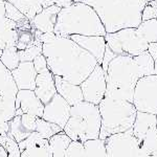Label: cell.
<instances>
[{"mask_svg":"<svg viewBox=\"0 0 157 157\" xmlns=\"http://www.w3.org/2000/svg\"><path fill=\"white\" fill-rule=\"evenodd\" d=\"M20 157H52L48 139L43 138L36 131L19 143Z\"/></svg>","mask_w":157,"mask_h":157,"instance_id":"obj_13","label":"cell"},{"mask_svg":"<svg viewBox=\"0 0 157 157\" xmlns=\"http://www.w3.org/2000/svg\"><path fill=\"white\" fill-rule=\"evenodd\" d=\"M81 89L83 92L84 101L98 105L105 98L107 90L106 72L104 71L101 64H98L92 72L81 83Z\"/></svg>","mask_w":157,"mask_h":157,"instance_id":"obj_10","label":"cell"},{"mask_svg":"<svg viewBox=\"0 0 157 157\" xmlns=\"http://www.w3.org/2000/svg\"><path fill=\"white\" fill-rule=\"evenodd\" d=\"M82 48L90 52L97 59L98 64L102 65L104 54L106 49L105 36H82V35H72L69 37Z\"/></svg>","mask_w":157,"mask_h":157,"instance_id":"obj_17","label":"cell"},{"mask_svg":"<svg viewBox=\"0 0 157 157\" xmlns=\"http://www.w3.org/2000/svg\"><path fill=\"white\" fill-rule=\"evenodd\" d=\"M133 59L135 61L136 65L138 66L139 71H140L143 77L155 75V61L148 52V50L133 57Z\"/></svg>","mask_w":157,"mask_h":157,"instance_id":"obj_26","label":"cell"},{"mask_svg":"<svg viewBox=\"0 0 157 157\" xmlns=\"http://www.w3.org/2000/svg\"><path fill=\"white\" fill-rule=\"evenodd\" d=\"M70 108L71 106L59 93H56L55 97L44 105L42 118L64 129L70 117Z\"/></svg>","mask_w":157,"mask_h":157,"instance_id":"obj_12","label":"cell"},{"mask_svg":"<svg viewBox=\"0 0 157 157\" xmlns=\"http://www.w3.org/2000/svg\"><path fill=\"white\" fill-rule=\"evenodd\" d=\"M86 157H107L105 140L101 138L90 139L84 143Z\"/></svg>","mask_w":157,"mask_h":157,"instance_id":"obj_32","label":"cell"},{"mask_svg":"<svg viewBox=\"0 0 157 157\" xmlns=\"http://www.w3.org/2000/svg\"><path fill=\"white\" fill-rule=\"evenodd\" d=\"M54 33L62 37L105 36L107 34L97 12L82 1L61 9Z\"/></svg>","mask_w":157,"mask_h":157,"instance_id":"obj_3","label":"cell"},{"mask_svg":"<svg viewBox=\"0 0 157 157\" xmlns=\"http://www.w3.org/2000/svg\"><path fill=\"white\" fill-rule=\"evenodd\" d=\"M6 17L13 20L14 22H16L18 24V26L22 24L29 23V20L16 6H14L11 2H7V1H6Z\"/></svg>","mask_w":157,"mask_h":157,"instance_id":"obj_34","label":"cell"},{"mask_svg":"<svg viewBox=\"0 0 157 157\" xmlns=\"http://www.w3.org/2000/svg\"><path fill=\"white\" fill-rule=\"evenodd\" d=\"M154 1H156V2H157V0H154Z\"/></svg>","mask_w":157,"mask_h":157,"instance_id":"obj_50","label":"cell"},{"mask_svg":"<svg viewBox=\"0 0 157 157\" xmlns=\"http://www.w3.org/2000/svg\"><path fill=\"white\" fill-rule=\"evenodd\" d=\"M23 114V112H22V110L20 108L16 109V115H22Z\"/></svg>","mask_w":157,"mask_h":157,"instance_id":"obj_45","label":"cell"},{"mask_svg":"<svg viewBox=\"0 0 157 157\" xmlns=\"http://www.w3.org/2000/svg\"><path fill=\"white\" fill-rule=\"evenodd\" d=\"M136 29L139 35L148 43L157 42V19L143 21Z\"/></svg>","mask_w":157,"mask_h":157,"instance_id":"obj_31","label":"cell"},{"mask_svg":"<svg viewBox=\"0 0 157 157\" xmlns=\"http://www.w3.org/2000/svg\"><path fill=\"white\" fill-rule=\"evenodd\" d=\"M151 19H157V2L152 0L146 4L141 14V20L147 21Z\"/></svg>","mask_w":157,"mask_h":157,"instance_id":"obj_36","label":"cell"},{"mask_svg":"<svg viewBox=\"0 0 157 157\" xmlns=\"http://www.w3.org/2000/svg\"><path fill=\"white\" fill-rule=\"evenodd\" d=\"M98 109L101 114V139L105 140L110 135L132 129L137 113L133 103L105 97L98 104Z\"/></svg>","mask_w":157,"mask_h":157,"instance_id":"obj_5","label":"cell"},{"mask_svg":"<svg viewBox=\"0 0 157 157\" xmlns=\"http://www.w3.org/2000/svg\"><path fill=\"white\" fill-rule=\"evenodd\" d=\"M143 78L133 57L117 55L108 65L106 71L107 90L105 97L133 102L134 88Z\"/></svg>","mask_w":157,"mask_h":157,"instance_id":"obj_4","label":"cell"},{"mask_svg":"<svg viewBox=\"0 0 157 157\" xmlns=\"http://www.w3.org/2000/svg\"><path fill=\"white\" fill-rule=\"evenodd\" d=\"M62 7L57 4L44 7L35 18L30 20V25L34 29H37L41 33H54L56 23H57L58 15Z\"/></svg>","mask_w":157,"mask_h":157,"instance_id":"obj_18","label":"cell"},{"mask_svg":"<svg viewBox=\"0 0 157 157\" xmlns=\"http://www.w3.org/2000/svg\"><path fill=\"white\" fill-rule=\"evenodd\" d=\"M6 18V0H0V20Z\"/></svg>","mask_w":157,"mask_h":157,"instance_id":"obj_42","label":"cell"},{"mask_svg":"<svg viewBox=\"0 0 157 157\" xmlns=\"http://www.w3.org/2000/svg\"><path fill=\"white\" fill-rule=\"evenodd\" d=\"M38 2H40V3L42 4L43 7H47L48 6V0H37Z\"/></svg>","mask_w":157,"mask_h":157,"instance_id":"obj_44","label":"cell"},{"mask_svg":"<svg viewBox=\"0 0 157 157\" xmlns=\"http://www.w3.org/2000/svg\"><path fill=\"white\" fill-rule=\"evenodd\" d=\"M116 55L108 45H106V49H105V54H104V58H103V62H102V67L104 69V71H107V68H108V65L109 63L112 61V59H114L116 57Z\"/></svg>","mask_w":157,"mask_h":157,"instance_id":"obj_38","label":"cell"},{"mask_svg":"<svg viewBox=\"0 0 157 157\" xmlns=\"http://www.w3.org/2000/svg\"><path fill=\"white\" fill-rule=\"evenodd\" d=\"M148 52L151 55L154 61L157 60V42H151L148 44Z\"/></svg>","mask_w":157,"mask_h":157,"instance_id":"obj_40","label":"cell"},{"mask_svg":"<svg viewBox=\"0 0 157 157\" xmlns=\"http://www.w3.org/2000/svg\"><path fill=\"white\" fill-rule=\"evenodd\" d=\"M33 63H34V67H35V69H36V71L38 73H40V72L44 71V70L48 69L46 58H45V56L43 54L37 56V57L34 59V61H33Z\"/></svg>","mask_w":157,"mask_h":157,"instance_id":"obj_37","label":"cell"},{"mask_svg":"<svg viewBox=\"0 0 157 157\" xmlns=\"http://www.w3.org/2000/svg\"><path fill=\"white\" fill-rule=\"evenodd\" d=\"M155 75H157V60H155Z\"/></svg>","mask_w":157,"mask_h":157,"instance_id":"obj_46","label":"cell"},{"mask_svg":"<svg viewBox=\"0 0 157 157\" xmlns=\"http://www.w3.org/2000/svg\"><path fill=\"white\" fill-rule=\"evenodd\" d=\"M0 157H10L4 147H2L1 145H0Z\"/></svg>","mask_w":157,"mask_h":157,"instance_id":"obj_43","label":"cell"},{"mask_svg":"<svg viewBox=\"0 0 157 157\" xmlns=\"http://www.w3.org/2000/svg\"><path fill=\"white\" fill-rule=\"evenodd\" d=\"M35 33L43 43L42 54L54 75L81 85L98 64L90 52L69 37L57 36L55 33H41L37 29Z\"/></svg>","mask_w":157,"mask_h":157,"instance_id":"obj_1","label":"cell"},{"mask_svg":"<svg viewBox=\"0 0 157 157\" xmlns=\"http://www.w3.org/2000/svg\"><path fill=\"white\" fill-rule=\"evenodd\" d=\"M43 50V43L39 39L38 35L35 33V40L33 43L27 45V47L23 50H19V57L21 62H27V61H34L37 56L41 55Z\"/></svg>","mask_w":157,"mask_h":157,"instance_id":"obj_29","label":"cell"},{"mask_svg":"<svg viewBox=\"0 0 157 157\" xmlns=\"http://www.w3.org/2000/svg\"><path fill=\"white\" fill-rule=\"evenodd\" d=\"M150 1H152V0H150Z\"/></svg>","mask_w":157,"mask_h":157,"instance_id":"obj_51","label":"cell"},{"mask_svg":"<svg viewBox=\"0 0 157 157\" xmlns=\"http://www.w3.org/2000/svg\"><path fill=\"white\" fill-rule=\"evenodd\" d=\"M34 91L44 105L55 97V94L57 93V88H56L55 84V75L49 69H46L37 75L36 88H35Z\"/></svg>","mask_w":157,"mask_h":157,"instance_id":"obj_19","label":"cell"},{"mask_svg":"<svg viewBox=\"0 0 157 157\" xmlns=\"http://www.w3.org/2000/svg\"><path fill=\"white\" fill-rule=\"evenodd\" d=\"M105 39L107 45L116 55L135 57L148 49L149 43L139 35L136 27H128L115 33H107Z\"/></svg>","mask_w":157,"mask_h":157,"instance_id":"obj_7","label":"cell"},{"mask_svg":"<svg viewBox=\"0 0 157 157\" xmlns=\"http://www.w3.org/2000/svg\"><path fill=\"white\" fill-rule=\"evenodd\" d=\"M36 132L39 134L41 137L49 139L52 136L56 135V134L60 133L63 131V129L60 126L56 125L54 123L45 121L42 117H37L36 123Z\"/></svg>","mask_w":157,"mask_h":157,"instance_id":"obj_28","label":"cell"},{"mask_svg":"<svg viewBox=\"0 0 157 157\" xmlns=\"http://www.w3.org/2000/svg\"><path fill=\"white\" fill-rule=\"evenodd\" d=\"M11 3L16 6L27 19L33 20L44 7L37 0H11Z\"/></svg>","mask_w":157,"mask_h":157,"instance_id":"obj_24","label":"cell"},{"mask_svg":"<svg viewBox=\"0 0 157 157\" xmlns=\"http://www.w3.org/2000/svg\"><path fill=\"white\" fill-rule=\"evenodd\" d=\"M63 131L72 140L82 143L100 138L101 114L98 105L83 101L71 106L70 117Z\"/></svg>","mask_w":157,"mask_h":157,"instance_id":"obj_6","label":"cell"},{"mask_svg":"<svg viewBox=\"0 0 157 157\" xmlns=\"http://www.w3.org/2000/svg\"><path fill=\"white\" fill-rule=\"evenodd\" d=\"M11 73L19 90H35V88H36V78L38 72L35 69L33 61L20 62L18 67L15 68L14 70H12Z\"/></svg>","mask_w":157,"mask_h":157,"instance_id":"obj_16","label":"cell"},{"mask_svg":"<svg viewBox=\"0 0 157 157\" xmlns=\"http://www.w3.org/2000/svg\"><path fill=\"white\" fill-rule=\"evenodd\" d=\"M81 1L82 0H48V6H52V4H57L60 7H66L75 3V2H81Z\"/></svg>","mask_w":157,"mask_h":157,"instance_id":"obj_39","label":"cell"},{"mask_svg":"<svg viewBox=\"0 0 157 157\" xmlns=\"http://www.w3.org/2000/svg\"><path fill=\"white\" fill-rule=\"evenodd\" d=\"M18 24L9 18L0 20V49L16 46L18 43Z\"/></svg>","mask_w":157,"mask_h":157,"instance_id":"obj_21","label":"cell"},{"mask_svg":"<svg viewBox=\"0 0 157 157\" xmlns=\"http://www.w3.org/2000/svg\"><path fill=\"white\" fill-rule=\"evenodd\" d=\"M0 145L4 147L10 157H20V155H21L19 144L10 134H6V135L0 137Z\"/></svg>","mask_w":157,"mask_h":157,"instance_id":"obj_33","label":"cell"},{"mask_svg":"<svg viewBox=\"0 0 157 157\" xmlns=\"http://www.w3.org/2000/svg\"><path fill=\"white\" fill-rule=\"evenodd\" d=\"M149 1L150 0H82L97 12L106 33L137 27L143 22V10Z\"/></svg>","mask_w":157,"mask_h":157,"instance_id":"obj_2","label":"cell"},{"mask_svg":"<svg viewBox=\"0 0 157 157\" xmlns=\"http://www.w3.org/2000/svg\"><path fill=\"white\" fill-rule=\"evenodd\" d=\"M18 90L11 71L0 61V93L7 92L17 94Z\"/></svg>","mask_w":157,"mask_h":157,"instance_id":"obj_27","label":"cell"},{"mask_svg":"<svg viewBox=\"0 0 157 157\" xmlns=\"http://www.w3.org/2000/svg\"><path fill=\"white\" fill-rule=\"evenodd\" d=\"M156 126H157V114H156Z\"/></svg>","mask_w":157,"mask_h":157,"instance_id":"obj_48","label":"cell"},{"mask_svg":"<svg viewBox=\"0 0 157 157\" xmlns=\"http://www.w3.org/2000/svg\"><path fill=\"white\" fill-rule=\"evenodd\" d=\"M16 97L14 93H0V121H11L16 115Z\"/></svg>","mask_w":157,"mask_h":157,"instance_id":"obj_23","label":"cell"},{"mask_svg":"<svg viewBox=\"0 0 157 157\" xmlns=\"http://www.w3.org/2000/svg\"><path fill=\"white\" fill-rule=\"evenodd\" d=\"M19 30V38L18 43H17L16 47L18 50H23L29 45L30 43L35 40V29H18Z\"/></svg>","mask_w":157,"mask_h":157,"instance_id":"obj_35","label":"cell"},{"mask_svg":"<svg viewBox=\"0 0 157 157\" xmlns=\"http://www.w3.org/2000/svg\"><path fill=\"white\" fill-rule=\"evenodd\" d=\"M10 132V121H0V137L4 136Z\"/></svg>","mask_w":157,"mask_h":157,"instance_id":"obj_41","label":"cell"},{"mask_svg":"<svg viewBox=\"0 0 157 157\" xmlns=\"http://www.w3.org/2000/svg\"><path fill=\"white\" fill-rule=\"evenodd\" d=\"M55 84L57 88V93H59L70 106H75L84 101L80 85L68 82L58 75H55Z\"/></svg>","mask_w":157,"mask_h":157,"instance_id":"obj_20","label":"cell"},{"mask_svg":"<svg viewBox=\"0 0 157 157\" xmlns=\"http://www.w3.org/2000/svg\"><path fill=\"white\" fill-rule=\"evenodd\" d=\"M20 108L23 113L42 117L44 111V104L36 95L34 90H18L16 97V109Z\"/></svg>","mask_w":157,"mask_h":157,"instance_id":"obj_15","label":"cell"},{"mask_svg":"<svg viewBox=\"0 0 157 157\" xmlns=\"http://www.w3.org/2000/svg\"><path fill=\"white\" fill-rule=\"evenodd\" d=\"M1 55H2V49H0V57H1Z\"/></svg>","mask_w":157,"mask_h":157,"instance_id":"obj_47","label":"cell"},{"mask_svg":"<svg viewBox=\"0 0 157 157\" xmlns=\"http://www.w3.org/2000/svg\"><path fill=\"white\" fill-rule=\"evenodd\" d=\"M156 127L157 126H156L155 114L137 111L135 121H134L133 127H132V131L134 136L138 139L139 143L145 138V136L148 134L149 131H151L152 129Z\"/></svg>","mask_w":157,"mask_h":157,"instance_id":"obj_22","label":"cell"},{"mask_svg":"<svg viewBox=\"0 0 157 157\" xmlns=\"http://www.w3.org/2000/svg\"><path fill=\"white\" fill-rule=\"evenodd\" d=\"M48 141L52 157H86L84 143L72 140L64 131L52 136Z\"/></svg>","mask_w":157,"mask_h":157,"instance_id":"obj_11","label":"cell"},{"mask_svg":"<svg viewBox=\"0 0 157 157\" xmlns=\"http://www.w3.org/2000/svg\"><path fill=\"white\" fill-rule=\"evenodd\" d=\"M0 61L10 71L14 70L20 64L19 50L16 46H10L2 49V55L0 57Z\"/></svg>","mask_w":157,"mask_h":157,"instance_id":"obj_30","label":"cell"},{"mask_svg":"<svg viewBox=\"0 0 157 157\" xmlns=\"http://www.w3.org/2000/svg\"><path fill=\"white\" fill-rule=\"evenodd\" d=\"M133 105L140 112L157 114V75L140 78L134 88Z\"/></svg>","mask_w":157,"mask_h":157,"instance_id":"obj_8","label":"cell"},{"mask_svg":"<svg viewBox=\"0 0 157 157\" xmlns=\"http://www.w3.org/2000/svg\"><path fill=\"white\" fill-rule=\"evenodd\" d=\"M107 157H143L140 143L132 129L110 135L105 139Z\"/></svg>","mask_w":157,"mask_h":157,"instance_id":"obj_9","label":"cell"},{"mask_svg":"<svg viewBox=\"0 0 157 157\" xmlns=\"http://www.w3.org/2000/svg\"><path fill=\"white\" fill-rule=\"evenodd\" d=\"M6 1H7V2H10V1H11V0H6Z\"/></svg>","mask_w":157,"mask_h":157,"instance_id":"obj_49","label":"cell"},{"mask_svg":"<svg viewBox=\"0 0 157 157\" xmlns=\"http://www.w3.org/2000/svg\"><path fill=\"white\" fill-rule=\"evenodd\" d=\"M140 149L143 157H157V127L149 131L140 141Z\"/></svg>","mask_w":157,"mask_h":157,"instance_id":"obj_25","label":"cell"},{"mask_svg":"<svg viewBox=\"0 0 157 157\" xmlns=\"http://www.w3.org/2000/svg\"><path fill=\"white\" fill-rule=\"evenodd\" d=\"M37 116L23 113L22 115H15L14 118L10 121L9 134L14 137L17 143H20L23 139L35 132L36 130Z\"/></svg>","mask_w":157,"mask_h":157,"instance_id":"obj_14","label":"cell"}]
</instances>
